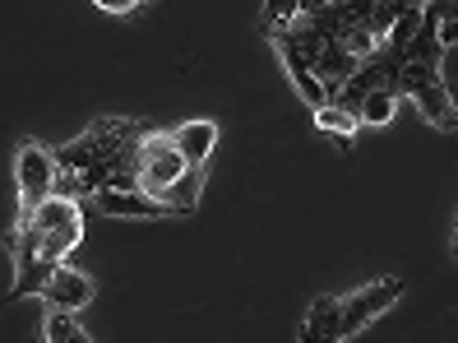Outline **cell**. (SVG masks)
I'll return each instance as SVG.
<instances>
[{
	"label": "cell",
	"instance_id": "6da1fadb",
	"mask_svg": "<svg viewBox=\"0 0 458 343\" xmlns=\"http://www.w3.org/2000/svg\"><path fill=\"white\" fill-rule=\"evenodd\" d=\"M148 121L140 116H102L84 135L56 149V195L61 200H98L106 191H140L134 158L148 135Z\"/></svg>",
	"mask_w": 458,
	"mask_h": 343
},
{
	"label": "cell",
	"instance_id": "7a4b0ae2",
	"mask_svg": "<svg viewBox=\"0 0 458 343\" xmlns=\"http://www.w3.org/2000/svg\"><path fill=\"white\" fill-rule=\"evenodd\" d=\"M84 242V204L51 195L33 219H14L5 232V251L14 260V283L10 302L19 297H42V287L51 283L65 265V255Z\"/></svg>",
	"mask_w": 458,
	"mask_h": 343
},
{
	"label": "cell",
	"instance_id": "3957f363",
	"mask_svg": "<svg viewBox=\"0 0 458 343\" xmlns=\"http://www.w3.org/2000/svg\"><path fill=\"white\" fill-rule=\"evenodd\" d=\"M389 47V42H385ZM440 33H436V19H421V29L412 33V42L394 47V61H398V93L417 102V112L436 125V130H458V107H454V93L445 89V74H440Z\"/></svg>",
	"mask_w": 458,
	"mask_h": 343
},
{
	"label": "cell",
	"instance_id": "277c9868",
	"mask_svg": "<svg viewBox=\"0 0 458 343\" xmlns=\"http://www.w3.org/2000/svg\"><path fill=\"white\" fill-rule=\"evenodd\" d=\"M134 176H140V191L163 204L172 219L195 214V204L204 195V172H195L191 163H185L176 140H172V130H157V125L148 130L144 144H140Z\"/></svg>",
	"mask_w": 458,
	"mask_h": 343
},
{
	"label": "cell",
	"instance_id": "5b68a950",
	"mask_svg": "<svg viewBox=\"0 0 458 343\" xmlns=\"http://www.w3.org/2000/svg\"><path fill=\"white\" fill-rule=\"evenodd\" d=\"M14 181H19V219H33L56 195V149H47L38 140H19Z\"/></svg>",
	"mask_w": 458,
	"mask_h": 343
},
{
	"label": "cell",
	"instance_id": "8992f818",
	"mask_svg": "<svg viewBox=\"0 0 458 343\" xmlns=\"http://www.w3.org/2000/svg\"><path fill=\"white\" fill-rule=\"evenodd\" d=\"M398 297H403V279H394V274L357 287V293H338V302H343V334L347 339L361 334L366 325L380 321L389 306H398Z\"/></svg>",
	"mask_w": 458,
	"mask_h": 343
},
{
	"label": "cell",
	"instance_id": "52a82bcc",
	"mask_svg": "<svg viewBox=\"0 0 458 343\" xmlns=\"http://www.w3.org/2000/svg\"><path fill=\"white\" fill-rule=\"evenodd\" d=\"M93 279L89 274H79V270H70V265H61L56 274H51V283L42 287V306L47 311H56V315H79L89 302H93Z\"/></svg>",
	"mask_w": 458,
	"mask_h": 343
},
{
	"label": "cell",
	"instance_id": "ba28073f",
	"mask_svg": "<svg viewBox=\"0 0 458 343\" xmlns=\"http://www.w3.org/2000/svg\"><path fill=\"white\" fill-rule=\"evenodd\" d=\"M343 302L338 293L334 297H315L306 321H301V334H296V343H343Z\"/></svg>",
	"mask_w": 458,
	"mask_h": 343
},
{
	"label": "cell",
	"instance_id": "9c48e42d",
	"mask_svg": "<svg viewBox=\"0 0 458 343\" xmlns=\"http://www.w3.org/2000/svg\"><path fill=\"white\" fill-rule=\"evenodd\" d=\"M172 140H176L185 163L195 172H204L213 158V144H218V121H181V125H172Z\"/></svg>",
	"mask_w": 458,
	"mask_h": 343
},
{
	"label": "cell",
	"instance_id": "30bf717a",
	"mask_svg": "<svg viewBox=\"0 0 458 343\" xmlns=\"http://www.w3.org/2000/svg\"><path fill=\"white\" fill-rule=\"evenodd\" d=\"M98 204V214L106 219H172L157 200H148L144 191H106L93 200Z\"/></svg>",
	"mask_w": 458,
	"mask_h": 343
},
{
	"label": "cell",
	"instance_id": "8fae6325",
	"mask_svg": "<svg viewBox=\"0 0 458 343\" xmlns=\"http://www.w3.org/2000/svg\"><path fill=\"white\" fill-rule=\"evenodd\" d=\"M398 102H403V93L398 89H380V93H370L361 107H357V125H389L394 121V112H398Z\"/></svg>",
	"mask_w": 458,
	"mask_h": 343
},
{
	"label": "cell",
	"instance_id": "7c38bea8",
	"mask_svg": "<svg viewBox=\"0 0 458 343\" xmlns=\"http://www.w3.org/2000/svg\"><path fill=\"white\" fill-rule=\"evenodd\" d=\"M315 125H319V130H329V135H338L343 144H352V135L361 130L357 116H352V112H343V107H319V112H315Z\"/></svg>",
	"mask_w": 458,
	"mask_h": 343
},
{
	"label": "cell",
	"instance_id": "4fadbf2b",
	"mask_svg": "<svg viewBox=\"0 0 458 343\" xmlns=\"http://www.w3.org/2000/svg\"><path fill=\"white\" fill-rule=\"evenodd\" d=\"M47 343H93V339L84 334V325H79L74 315L47 311Z\"/></svg>",
	"mask_w": 458,
	"mask_h": 343
},
{
	"label": "cell",
	"instance_id": "5bb4252c",
	"mask_svg": "<svg viewBox=\"0 0 458 343\" xmlns=\"http://www.w3.org/2000/svg\"><path fill=\"white\" fill-rule=\"evenodd\" d=\"M426 14L436 19L440 47H458V0H440V5H426Z\"/></svg>",
	"mask_w": 458,
	"mask_h": 343
},
{
	"label": "cell",
	"instance_id": "9a60e30c",
	"mask_svg": "<svg viewBox=\"0 0 458 343\" xmlns=\"http://www.w3.org/2000/svg\"><path fill=\"white\" fill-rule=\"evenodd\" d=\"M98 10H102V14H140V5H130V0H125V5H116V0H102Z\"/></svg>",
	"mask_w": 458,
	"mask_h": 343
},
{
	"label": "cell",
	"instance_id": "2e32d148",
	"mask_svg": "<svg viewBox=\"0 0 458 343\" xmlns=\"http://www.w3.org/2000/svg\"><path fill=\"white\" fill-rule=\"evenodd\" d=\"M454 255H458V223H454Z\"/></svg>",
	"mask_w": 458,
	"mask_h": 343
}]
</instances>
